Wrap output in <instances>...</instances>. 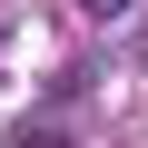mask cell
Wrapping results in <instances>:
<instances>
[{"instance_id":"6da1fadb","label":"cell","mask_w":148,"mask_h":148,"mask_svg":"<svg viewBox=\"0 0 148 148\" xmlns=\"http://www.w3.org/2000/svg\"><path fill=\"white\" fill-rule=\"evenodd\" d=\"M89 10H99V20H119V10H128V0H89Z\"/></svg>"}]
</instances>
